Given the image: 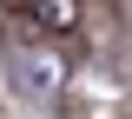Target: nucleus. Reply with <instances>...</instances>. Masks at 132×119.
I'll use <instances>...</instances> for the list:
<instances>
[{
  "label": "nucleus",
  "instance_id": "obj_1",
  "mask_svg": "<svg viewBox=\"0 0 132 119\" xmlns=\"http://www.w3.org/2000/svg\"><path fill=\"white\" fill-rule=\"evenodd\" d=\"M7 66H13V80L27 86V93H60V86H66V60H60L53 46L13 40V46H7Z\"/></svg>",
  "mask_w": 132,
  "mask_h": 119
},
{
  "label": "nucleus",
  "instance_id": "obj_2",
  "mask_svg": "<svg viewBox=\"0 0 132 119\" xmlns=\"http://www.w3.org/2000/svg\"><path fill=\"white\" fill-rule=\"evenodd\" d=\"M13 13H20V20H33V33L66 40V33H79V20H86V0H13Z\"/></svg>",
  "mask_w": 132,
  "mask_h": 119
}]
</instances>
